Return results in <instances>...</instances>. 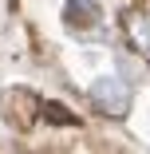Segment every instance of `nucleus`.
Returning a JSON list of instances; mask_svg holds the SVG:
<instances>
[{
  "instance_id": "obj_1",
  "label": "nucleus",
  "mask_w": 150,
  "mask_h": 154,
  "mask_svg": "<svg viewBox=\"0 0 150 154\" xmlns=\"http://www.w3.org/2000/svg\"><path fill=\"white\" fill-rule=\"evenodd\" d=\"M91 103L103 111V115H127L130 111V87L127 79H118V75H99L91 83Z\"/></svg>"
},
{
  "instance_id": "obj_2",
  "label": "nucleus",
  "mask_w": 150,
  "mask_h": 154,
  "mask_svg": "<svg viewBox=\"0 0 150 154\" xmlns=\"http://www.w3.org/2000/svg\"><path fill=\"white\" fill-rule=\"evenodd\" d=\"M67 12H71V24H95L99 20V4L95 0H67Z\"/></svg>"
}]
</instances>
